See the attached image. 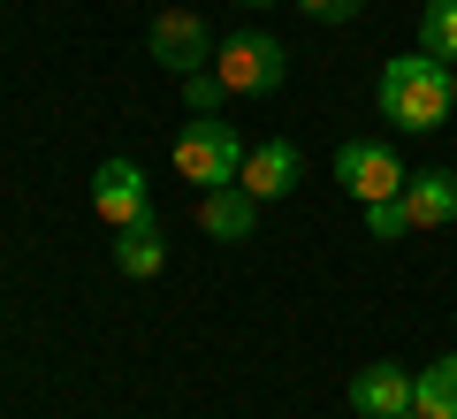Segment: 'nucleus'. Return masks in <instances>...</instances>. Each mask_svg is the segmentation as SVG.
<instances>
[{"instance_id":"3","label":"nucleus","mask_w":457,"mask_h":419,"mask_svg":"<svg viewBox=\"0 0 457 419\" xmlns=\"http://www.w3.org/2000/svg\"><path fill=\"white\" fill-rule=\"evenodd\" d=\"M213 77H221L228 92H282L290 46H282L275 31H237V38H221V54H213Z\"/></svg>"},{"instance_id":"4","label":"nucleus","mask_w":457,"mask_h":419,"mask_svg":"<svg viewBox=\"0 0 457 419\" xmlns=\"http://www.w3.org/2000/svg\"><path fill=\"white\" fill-rule=\"evenodd\" d=\"M145 54L168 69V77H191V69H213V54H221V38L206 31V16L198 8H161L145 31Z\"/></svg>"},{"instance_id":"15","label":"nucleus","mask_w":457,"mask_h":419,"mask_svg":"<svg viewBox=\"0 0 457 419\" xmlns=\"http://www.w3.org/2000/svg\"><path fill=\"white\" fill-rule=\"evenodd\" d=\"M183 84V107L191 114H221V99H228V84L213 77V69H191V77H176Z\"/></svg>"},{"instance_id":"8","label":"nucleus","mask_w":457,"mask_h":419,"mask_svg":"<svg viewBox=\"0 0 457 419\" xmlns=\"http://www.w3.org/2000/svg\"><path fill=\"white\" fill-rule=\"evenodd\" d=\"M351 412H359V419H396V412H411V373L396 366V358L359 366V373H351Z\"/></svg>"},{"instance_id":"12","label":"nucleus","mask_w":457,"mask_h":419,"mask_svg":"<svg viewBox=\"0 0 457 419\" xmlns=\"http://www.w3.org/2000/svg\"><path fill=\"white\" fill-rule=\"evenodd\" d=\"M411 412H427V419H457V351H442L435 366L411 373Z\"/></svg>"},{"instance_id":"13","label":"nucleus","mask_w":457,"mask_h":419,"mask_svg":"<svg viewBox=\"0 0 457 419\" xmlns=\"http://www.w3.org/2000/svg\"><path fill=\"white\" fill-rule=\"evenodd\" d=\"M420 46L457 69V0H427L420 8Z\"/></svg>"},{"instance_id":"11","label":"nucleus","mask_w":457,"mask_h":419,"mask_svg":"<svg viewBox=\"0 0 457 419\" xmlns=\"http://www.w3.org/2000/svg\"><path fill=\"white\" fill-rule=\"evenodd\" d=\"M114 267L130 274V282H153V274L168 267V237H161V222H130V229H114Z\"/></svg>"},{"instance_id":"7","label":"nucleus","mask_w":457,"mask_h":419,"mask_svg":"<svg viewBox=\"0 0 457 419\" xmlns=\"http://www.w3.org/2000/svg\"><path fill=\"white\" fill-rule=\"evenodd\" d=\"M297 176H305V153H297L290 138H260V146L245 153V176H237V183H245L260 206H275V198L297 191Z\"/></svg>"},{"instance_id":"18","label":"nucleus","mask_w":457,"mask_h":419,"mask_svg":"<svg viewBox=\"0 0 457 419\" xmlns=\"http://www.w3.org/2000/svg\"><path fill=\"white\" fill-rule=\"evenodd\" d=\"M396 419H427V412H396Z\"/></svg>"},{"instance_id":"6","label":"nucleus","mask_w":457,"mask_h":419,"mask_svg":"<svg viewBox=\"0 0 457 419\" xmlns=\"http://www.w3.org/2000/svg\"><path fill=\"white\" fill-rule=\"evenodd\" d=\"M92 214H99L107 229L145 222V214H153V183H145V168H137V161H99V168H92Z\"/></svg>"},{"instance_id":"19","label":"nucleus","mask_w":457,"mask_h":419,"mask_svg":"<svg viewBox=\"0 0 457 419\" xmlns=\"http://www.w3.org/2000/svg\"><path fill=\"white\" fill-rule=\"evenodd\" d=\"M450 99H457V69H450Z\"/></svg>"},{"instance_id":"17","label":"nucleus","mask_w":457,"mask_h":419,"mask_svg":"<svg viewBox=\"0 0 457 419\" xmlns=\"http://www.w3.org/2000/svg\"><path fill=\"white\" fill-rule=\"evenodd\" d=\"M237 8H275V0H237Z\"/></svg>"},{"instance_id":"14","label":"nucleus","mask_w":457,"mask_h":419,"mask_svg":"<svg viewBox=\"0 0 457 419\" xmlns=\"http://www.w3.org/2000/svg\"><path fill=\"white\" fill-rule=\"evenodd\" d=\"M366 229H374V244L411 237V206H404V191H396V198H374V206H366Z\"/></svg>"},{"instance_id":"16","label":"nucleus","mask_w":457,"mask_h":419,"mask_svg":"<svg viewBox=\"0 0 457 419\" xmlns=\"http://www.w3.org/2000/svg\"><path fill=\"white\" fill-rule=\"evenodd\" d=\"M290 8H305L312 23H359L366 16V0H290Z\"/></svg>"},{"instance_id":"10","label":"nucleus","mask_w":457,"mask_h":419,"mask_svg":"<svg viewBox=\"0 0 457 419\" xmlns=\"http://www.w3.org/2000/svg\"><path fill=\"white\" fill-rule=\"evenodd\" d=\"M404 206H411V229H450L457 222V168H420L404 183Z\"/></svg>"},{"instance_id":"1","label":"nucleus","mask_w":457,"mask_h":419,"mask_svg":"<svg viewBox=\"0 0 457 419\" xmlns=\"http://www.w3.org/2000/svg\"><path fill=\"white\" fill-rule=\"evenodd\" d=\"M450 114H457V99H450V62H435L427 46L389 54V62H381V122H396V130H442Z\"/></svg>"},{"instance_id":"2","label":"nucleus","mask_w":457,"mask_h":419,"mask_svg":"<svg viewBox=\"0 0 457 419\" xmlns=\"http://www.w3.org/2000/svg\"><path fill=\"white\" fill-rule=\"evenodd\" d=\"M245 153L252 146L221 122V114H191L183 138H176V176L198 183V191H213V183H237V176H245Z\"/></svg>"},{"instance_id":"9","label":"nucleus","mask_w":457,"mask_h":419,"mask_svg":"<svg viewBox=\"0 0 457 419\" xmlns=\"http://www.w3.org/2000/svg\"><path fill=\"white\" fill-rule=\"evenodd\" d=\"M252 222H260V198H252L245 183H213V191H198V229H206L213 244H245Z\"/></svg>"},{"instance_id":"5","label":"nucleus","mask_w":457,"mask_h":419,"mask_svg":"<svg viewBox=\"0 0 457 419\" xmlns=\"http://www.w3.org/2000/svg\"><path fill=\"white\" fill-rule=\"evenodd\" d=\"M336 183L359 198V206H374V198H396L411 176H404V161H396L381 138H351V146H336Z\"/></svg>"}]
</instances>
